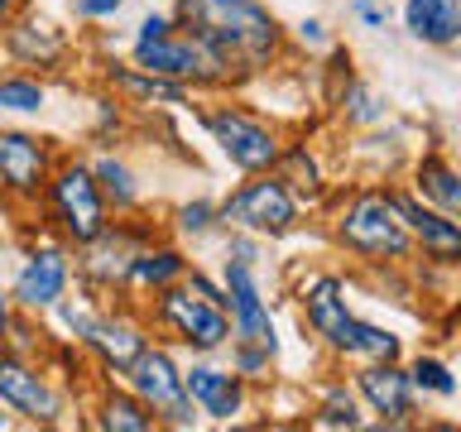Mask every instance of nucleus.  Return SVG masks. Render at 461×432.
I'll return each instance as SVG.
<instances>
[{
	"instance_id": "f257e3e1",
	"label": "nucleus",
	"mask_w": 461,
	"mask_h": 432,
	"mask_svg": "<svg viewBox=\"0 0 461 432\" xmlns=\"http://www.w3.org/2000/svg\"><path fill=\"white\" fill-rule=\"evenodd\" d=\"M173 20L207 43L230 77H255L284 49V29L265 0H178Z\"/></svg>"
},
{
	"instance_id": "f03ea898",
	"label": "nucleus",
	"mask_w": 461,
	"mask_h": 432,
	"mask_svg": "<svg viewBox=\"0 0 461 432\" xmlns=\"http://www.w3.org/2000/svg\"><path fill=\"white\" fill-rule=\"evenodd\" d=\"M303 312H308L312 331L331 346V351L370 356V360H394L399 356L394 331L351 317V308H346V288H341V279H331V274H322V279H312L308 288H303Z\"/></svg>"
},
{
	"instance_id": "7ed1b4c3",
	"label": "nucleus",
	"mask_w": 461,
	"mask_h": 432,
	"mask_svg": "<svg viewBox=\"0 0 461 432\" xmlns=\"http://www.w3.org/2000/svg\"><path fill=\"white\" fill-rule=\"evenodd\" d=\"M43 202H49V212L58 221V236L68 245H77V250L111 226V207L101 197V183H96L92 164H82V158H68V164H58L49 173Z\"/></svg>"
},
{
	"instance_id": "20e7f679",
	"label": "nucleus",
	"mask_w": 461,
	"mask_h": 432,
	"mask_svg": "<svg viewBox=\"0 0 461 432\" xmlns=\"http://www.w3.org/2000/svg\"><path fill=\"white\" fill-rule=\"evenodd\" d=\"M154 322L164 327L173 341H183L187 351H202V356L221 351V346L230 341V312H226V302H212V298L193 293L183 279L154 293Z\"/></svg>"
},
{
	"instance_id": "39448f33",
	"label": "nucleus",
	"mask_w": 461,
	"mask_h": 432,
	"mask_svg": "<svg viewBox=\"0 0 461 432\" xmlns=\"http://www.w3.org/2000/svg\"><path fill=\"white\" fill-rule=\"evenodd\" d=\"M130 63L154 72V77L178 82V86H221V82H230L221 58H216L202 39L187 34V29H178V24H173L164 39L135 43V49H130Z\"/></svg>"
},
{
	"instance_id": "423d86ee",
	"label": "nucleus",
	"mask_w": 461,
	"mask_h": 432,
	"mask_svg": "<svg viewBox=\"0 0 461 432\" xmlns=\"http://www.w3.org/2000/svg\"><path fill=\"white\" fill-rule=\"evenodd\" d=\"M121 374L130 394H140L144 409L158 418V428H193V399L183 389V370L164 346H144Z\"/></svg>"
},
{
	"instance_id": "0eeeda50",
	"label": "nucleus",
	"mask_w": 461,
	"mask_h": 432,
	"mask_svg": "<svg viewBox=\"0 0 461 432\" xmlns=\"http://www.w3.org/2000/svg\"><path fill=\"white\" fill-rule=\"evenodd\" d=\"M337 236H341V245H351L356 255H370V259H403L413 250L409 226H403L394 197H384V193H360L341 212Z\"/></svg>"
},
{
	"instance_id": "6e6552de",
	"label": "nucleus",
	"mask_w": 461,
	"mask_h": 432,
	"mask_svg": "<svg viewBox=\"0 0 461 432\" xmlns=\"http://www.w3.org/2000/svg\"><path fill=\"white\" fill-rule=\"evenodd\" d=\"M202 125L212 130L216 149H221L240 173H269L274 164H279V154H284L279 135L245 106H212L207 115H202Z\"/></svg>"
},
{
	"instance_id": "1a4fd4ad",
	"label": "nucleus",
	"mask_w": 461,
	"mask_h": 432,
	"mask_svg": "<svg viewBox=\"0 0 461 432\" xmlns=\"http://www.w3.org/2000/svg\"><path fill=\"white\" fill-rule=\"evenodd\" d=\"M221 221L240 226L245 236H284V230L298 221V202H294L284 178H274V168L250 173V183H240L236 193L226 197Z\"/></svg>"
},
{
	"instance_id": "9d476101",
	"label": "nucleus",
	"mask_w": 461,
	"mask_h": 432,
	"mask_svg": "<svg viewBox=\"0 0 461 432\" xmlns=\"http://www.w3.org/2000/svg\"><path fill=\"white\" fill-rule=\"evenodd\" d=\"M53 173L49 140L29 130H0V197L10 202H39Z\"/></svg>"
},
{
	"instance_id": "9b49d317",
	"label": "nucleus",
	"mask_w": 461,
	"mask_h": 432,
	"mask_svg": "<svg viewBox=\"0 0 461 432\" xmlns=\"http://www.w3.org/2000/svg\"><path fill=\"white\" fill-rule=\"evenodd\" d=\"M72 284V255L63 250V245H39V250L24 255L20 274H14L10 284V302L24 312H49L63 302Z\"/></svg>"
},
{
	"instance_id": "f8f14e48",
	"label": "nucleus",
	"mask_w": 461,
	"mask_h": 432,
	"mask_svg": "<svg viewBox=\"0 0 461 432\" xmlns=\"http://www.w3.org/2000/svg\"><path fill=\"white\" fill-rule=\"evenodd\" d=\"M0 403L29 423H58V413H63V399L49 384V374L29 365L20 351H0Z\"/></svg>"
},
{
	"instance_id": "ddd939ff",
	"label": "nucleus",
	"mask_w": 461,
	"mask_h": 432,
	"mask_svg": "<svg viewBox=\"0 0 461 432\" xmlns=\"http://www.w3.org/2000/svg\"><path fill=\"white\" fill-rule=\"evenodd\" d=\"M221 288H226V308H230V337H236V341H250V346H265V351H279L274 317H269L265 298H259V284H255V265L226 259Z\"/></svg>"
},
{
	"instance_id": "4468645a",
	"label": "nucleus",
	"mask_w": 461,
	"mask_h": 432,
	"mask_svg": "<svg viewBox=\"0 0 461 432\" xmlns=\"http://www.w3.org/2000/svg\"><path fill=\"white\" fill-rule=\"evenodd\" d=\"M68 49H72V43H68L63 29H58L53 20L29 14V10H20V14L5 24V53H10V63H20V68L53 72V68L68 58Z\"/></svg>"
},
{
	"instance_id": "2eb2a0df",
	"label": "nucleus",
	"mask_w": 461,
	"mask_h": 432,
	"mask_svg": "<svg viewBox=\"0 0 461 432\" xmlns=\"http://www.w3.org/2000/svg\"><path fill=\"white\" fill-rule=\"evenodd\" d=\"M183 389L193 399L197 413H207L212 423H230V418L245 413V380L236 370H221V365H193L183 370Z\"/></svg>"
},
{
	"instance_id": "dca6fc26",
	"label": "nucleus",
	"mask_w": 461,
	"mask_h": 432,
	"mask_svg": "<svg viewBox=\"0 0 461 432\" xmlns=\"http://www.w3.org/2000/svg\"><path fill=\"white\" fill-rule=\"evenodd\" d=\"M360 394H366V403L380 418H389V423H409L413 413V380L403 374L394 360H375V365H366L356 374Z\"/></svg>"
},
{
	"instance_id": "f3484780",
	"label": "nucleus",
	"mask_w": 461,
	"mask_h": 432,
	"mask_svg": "<svg viewBox=\"0 0 461 432\" xmlns=\"http://www.w3.org/2000/svg\"><path fill=\"white\" fill-rule=\"evenodd\" d=\"M394 207L403 216V226H409V236L423 245L432 259H461V226L447 212L423 207V202H413V197H394Z\"/></svg>"
},
{
	"instance_id": "a211bd4d",
	"label": "nucleus",
	"mask_w": 461,
	"mask_h": 432,
	"mask_svg": "<svg viewBox=\"0 0 461 432\" xmlns=\"http://www.w3.org/2000/svg\"><path fill=\"white\" fill-rule=\"evenodd\" d=\"M144 346H149V337H144L135 322H125V317H96V331L86 337V351H92L111 374H121Z\"/></svg>"
},
{
	"instance_id": "6ab92c4d",
	"label": "nucleus",
	"mask_w": 461,
	"mask_h": 432,
	"mask_svg": "<svg viewBox=\"0 0 461 432\" xmlns=\"http://www.w3.org/2000/svg\"><path fill=\"white\" fill-rule=\"evenodd\" d=\"M106 82L130 101V106H187V86L168 82V77H154V72H144L135 63H130V68L115 63L106 72Z\"/></svg>"
},
{
	"instance_id": "aec40b11",
	"label": "nucleus",
	"mask_w": 461,
	"mask_h": 432,
	"mask_svg": "<svg viewBox=\"0 0 461 432\" xmlns=\"http://www.w3.org/2000/svg\"><path fill=\"white\" fill-rule=\"evenodd\" d=\"M403 24L418 43H456L461 39V0H409Z\"/></svg>"
},
{
	"instance_id": "412c9836",
	"label": "nucleus",
	"mask_w": 461,
	"mask_h": 432,
	"mask_svg": "<svg viewBox=\"0 0 461 432\" xmlns=\"http://www.w3.org/2000/svg\"><path fill=\"white\" fill-rule=\"evenodd\" d=\"M187 274V259L178 245H140L135 255H130V274H125V284L130 288H168V284H178Z\"/></svg>"
},
{
	"instance_id": "4be33fe9",
	"label": "nucleus",
	"mask_w": 461,
	"mask_h": 432,
	"mask_svg": "<svg viewBox=\"0 0 461 432\" xmlns=\"http://www.w3.org/2000/svg\"><path fill=\"white\" fill-rule=\"evenodd\" d=\"M106 432H154L158 418L144 409L140 394H130V389H111L106 403H101V418H96Z\"/></svg>"
},
{
	"instance_id": "5701e85b",
	"label": "nucleus",
	"mask_w": 461,
	"mask_h": 432,
	"mask_svg": "<svg viewBox=\"0 0 461 432\" xmlns=\"http://www.w3.org/2000/svg\"><path fill=\"white\" fill-rule=\"evenodd\" d=\"M96 183H101V197H106V207L115 212H135L140 207V187H135V173H130V164H121L115 154H101L96 164Z\"/></svg>"
},
{
	"instance_id": "b1692460",
	"label": "nucleus",
	"mask_w": 461,
	"mask_h": 432,
	"mask_svg": "<svg viewBox=\"0 0 461 432\" xmlns=\"http://www.w3.org/2000/svg\"><path fill=\"white\" fill-rule=\"evenodd\" d=\"M43 106H49V92H43L39 77H29V72H10V77H0V111L39 115Z\"/></svg>"
},
{
	"instance_id": "393cba45",
	"label": "nucleus",
	"mask_w": 461,
	"mask_h": 432,
	"mask_svg": "<svg viewBox=\"0 0 461 432\" xmlns=\"http://www.w3.org/2000/svg\"><path fill=\"white\" fill-rule=\"evenodd\" d=\"M418 187H423V193L438 202L442 212H456L461 216V178L442 164V158H423V164H418Z\"/></svg>"
},
{
	"instance_id": "a878e982",
	"label": "nucleus",
	"mask_w": 461,
	"mask_h": 432,
	"mask_svg": "<svg viewBox=\"0 0 461 432\" xmlns=\"http://www.w3.org/2000/svg\"><path fill=\"white\" fill-rule=\"evenodd\" d=\"M173 221H178L183 236H207V230L221 221V207H212V202H183Z\"/></svg>"
},
{
	"instance_id": "bb28decb",
	"label": "nucleus",
	"mask_w": 461,
	"mask_h": 432,
	"mask_svg": "<svg viewBox=\"0 0 461 432\" xmlns=\"http://www.w3.org/2000/svg\"><path fill=\"white\" fill-rule=\"evenodd\" d=\"M274 351H265V346H250V341H236L230 346V370L240 374V380H259V374L269 370Z\"/></svg>"
},
{
	"instance_id": "cd10ccee",
	"label": "nucleus",
	"mask_w": 461,
	"mask_h": 432,
	"mask_svg": "<svg viewBox=\"0 0 461 432\" xmlns=\"http://www.w3.org/2000/svg\"><path fill=\"white\" fill-rule=\"evenodd\" d=\"M409 380L432 389V394H456V380H452V370H447L442 360H418V365L409 370Z\"/></svg>"
},
{
	"instance_id": "c85d7f7f",
	"label": "nucleus",
	"mask_w": 461,
	"mask_h": 432,
	"mask_svg": "<svg viewBox=\"0 0 461 432\" xmlns=\"http://www.w3.org/2000/svg\"><path fill=\"white\" fill-rule=\"evenodd\" d=\"M312 423H317V428H360V413H356L351 394H331Z\"/></svg>"
},
{
	"instance_id": "c756f323",
	"label": "nucleus",
	"mask_w": 461,
	"mask_h": 432,
	"mask_svg": "<svg viewBox=\"0 0 461 432\" xmlns=\"http://www.w3.org/2000/svg\"><path fill=\"white\" fill-rule=\"evenodd\" d=\"M346 106H351V121H380V106L366 86H346Z\"/></svg>"
},
{
	"instance_id": "7c9ffc66",
	"label": "nucleus",
	"mask_w": 461,
	"mask_h": 432,
	"mask_svg": "<svg viewBox=\"0 0 461 432\" xmlns=\"http://www.w3.org/2000/svg\"><path fill=\"white\" fill-rule=\"evenodd\" d=\"M125 0H72V14L77 20H111V14H121Z\"/></svg>"
},
{
	"instance_id": "2f4dec72",
	"label": "nucleus",
	"mask_w": 461,
	"mask_h": 432,
	"mask_svg": "<svg viewBox=\"0 0 461 432\" xmlns=\"http://www.w3.org/2000/svg\"><path fill=\"white\" fill-rule=\"evenodd\" d=\"M173 24H178V20H173V14H144V20H140V29H135V43L164 39V34H168Z\"/></svg>"
},
{
	"instance_id": "473e14b6",
	"label": "nucleus",
	"mask_w": 461,
	"mask_h": 432,
	"mask_svg": "<svg viewBox=\"0 0 461 432\" xmlns=\"http://www.w3.org/2000/svg\"><path fill=\"white\" fill-rule=\"evenodd\" d=\"M356 14H360V24H370V29H384V5H375V0H356Z\"/></svg>"
},
{
	"instance_id": "72a5a7b5",
	"label": "nucleus",
	"mask_w": 461,
	"mask_h": 432,
	"mask_svg": "<svg viewBox=\"0 0 461 432\" xmlns=\"http://www.w3.org/2000/svg\"><path fill=\"white\" fill-rule=\"evenodd\" d=\"M298 39H303V43H322V39H327V34H322V20H303V24H298Z\"/></svg>"
},
{
	"instance_id": "f704fd0d",
	"label": "nucleus",
	"mask_w": 461,
	"mask_h": 432,
	"mask_svg": "<svg viewBox=\"0 0 461 432\" xmlns=\"http://www.w3.org/2000/svg\"><path fill=\"white\" fill-rule=\"evenodd\" d=\"M20 10H24V0H0V29H5Z\"/></svg>"
},
{
	"instance_id": "c9c22d12",
	"label": "nucleus",
	"mask_w": 461,
	"mask_h": 432,
	"mask_svg": "<svg viewBox=\"0 0 461 432\" xmlns=\"http://www.w3.org/2000/svg\"><path fill=\"white\" fill-rule=\"evenodd\" d=\"M5 331H10V298L0 293V341H5Z\"/></svg>"
},
{
	"instance_id": "e433bc0d",
	"label": "nucleus",
	"mask_w": 461,
	"mask_h": 432,
	"mask_svg": "<svg viewBox=\"0 0 461 432\" xmlns=\"http://www.w3.org/2000/svg\"><path fill=\"white\" fill-rule=\"evenodd\" d=\"M0 428H10V413H5V403H0Z\"/></svg>"
}]
</instances>
